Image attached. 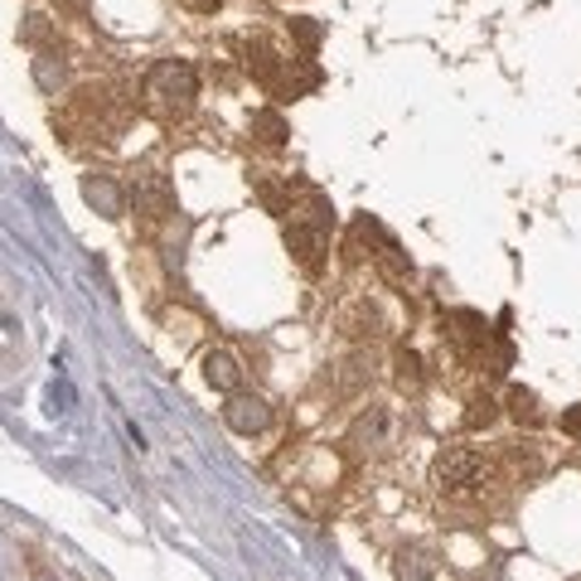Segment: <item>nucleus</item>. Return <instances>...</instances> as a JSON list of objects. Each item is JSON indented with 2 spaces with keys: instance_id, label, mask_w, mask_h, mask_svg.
<instances>
[{
  "instance_id": "nucleus-1",
  "label": "nucleus",
  "mask_w": 581,
  "mask_h": 581,
  "mask_svg": "<svg viewBox=\"0 0 581 581\" xmlns=\"http://www.w3.org/2000/svg\"><path fill=\"white\" fill-rule=\"evenodd\" d=\"M200 98V73L184 59H161L145 73V108L155 116H184Z\"/></svg>"
},
{
  "instance_id": "nucleus-2",
  "label": "nucleus",
  "mask_w": 581,
  "mask_h": 581,
  "mask_svg": "<svg viewBox=\"0 0 581 581\" xmlns=\"http://www.w3.org/2000/svg\"><path fill=\"white\" fill-rule=\"evenodd\" d=\"M431 480L441 485V490H470V485L485 480V466L466 446H446V451L431 460Z\"/></svg>"
},
{
  "instance_id": "nucleus-3",
  "label": "nucleus",
  "mask_w": 581,
  "mask_h": 581,
  "mask_svg": "<svg viewBox=\"0 0 581 581\" xmlns=\"http://www.w3.org/2000/svg\"><path fill=\"white\" fill-rule=\"evenodd\" d=\"M223 421H228L237 436H257V431H267L272 407L262 402L257 393H228V402H223Z\"/></svg>"
},
{
  "instance_id": "nucleus-4",
  "label": "nucleus",
  "mask_w": 581,
  "mask_h": 581,
  "mask_svg": "<svg viewBox=\"0 0 581 581\" xmlns=\"http://www.w3.org/2000/svg\"><path fill=\"white\" fill-rule=\"evenodd\" d=\"M286 247L296 253L300 267L315 272V267H320V253H325V228L300 223V218H286Z\"/></svg>"
},
{
  "instance_id": "nucleus-5",
  "label": "nucleus",
  "mask_w": 581,
  "mask_h": 581,
  "mask_svg": "<svg viewBox=\"0 0 581 581\" xmlns=\"http://www.w3.org/2000/svg\"><path fill=\"white\" fill-rule=\"evenodd\" d=\"M131 200H136L141 214H151V218H165V214H175V190H170V180L165 175H141L136 180V190H131Z\"/></svg>"
},
{
  "instance_id": "nucleus-6",
  "label": "nucleus",
  "mask_w": 581,
  "mask_h": 581,
  "mask_svg": "<svg viewBox=\"0 0 581 581\" xmlns=\"http://www.w3.org/2000/svg\"><path fill=\"white\" fill-rule=\"evenodd\" d=\"M204 378L214 383L218 393H237L243 388V368H237V359L228 349H208L204 354Z\"/></svg>"
},
{
  "instance_id": "nucleus-7",
  "label": "nucleus",
  "mask_w": 581,
  "mask_h": 581,
  "mask_svg": "<svg viewBox=\"0 0 581 581\" xmlns=\"http://www.w3.org/2000/svg\"><path fill=\"white\" fill-rule=\"evenodd\" d=\"M83 200L92 204V208H102V214H108V218H122V208H126V200H122V190H116V184L112 180H83Z\"/></svg>"
},
{
  "instance_id": "nucleus-8",
  "label": "nucleus",
  "mask_w": 581,
  "mask_h": 581,
  "mask_svg": "<svg viewBox=\"0 0 581 581\" xmlns=\"http://www.w3.org/2000/svg\"><path fill=\"white\" fill-rule=\"evenodd\" d=\"M247 69H253L257 83H267L276 92V88H282V73H286V59H276L267 44H253V49H247Z\"/></svg>"
},
{
  "instance_id": "nucleus-9",
  "label": "nucleus",
  "mask_w": 581,
  "mask_h": 581,
  "mask_svg": "<svg viewBox=\"0 0 581 581\" xmlns=\"http://www.w3.org/2000/svg\"><path fill=\"white\" fill-rule=\"evenodd\" d=\"M393 572H398V581H431L436 577V558L427 548H402Z\"/></svg>"
},
{
  "instance_id": "nucleus-10",
  "label": "nucleus",
  "mask_w": 581,
  "mask_h": 581,
  "mask_svg": "<svg viewBox=\"0 0 581 581\" xmlns=\"http://www.w3.org/2000/svg\"><path fill=\"white\" fill-rule=\"evenodd\" d=\"M509 417L519 421V427H538V421H543V412H538V393L513 383L509 388Z\"/></svg>"
},
{
  "instance_id": "nucleus-11",
  "label": "nucleus",
  "mask_w": 581,
  "mask_h": 581,
  "mask_svg": "<svg viewBox=\"0 0 581 581\" xmlns=\"http://www.w3.org/2000/svg\"><path fill=\"white\" fill-rule=\"evenodd\" d=\"M451 335L460 339V345H485V339H490V329H485V320H480V315H475V310H456L451 315Z\"/></svg>"
},
{
  "instance_id": "nucleus-12",
  "label": "nucleus",
  "mask_w": 581,
  "mask_h": 581,
  "mask_svg": "<svg viewBox=\"0 0 581 581\" xmlns=\"http://www.w3.org/2000/svg\"><path fill=\"white\" fill-rule=\"evenodd\" d=\"M253 136L257 141H267V145H282L290 131H286V122L276 112H253Z\"/></svg>"
},
{
  "instance_id": "nucleus-13",
  "label": "nucleus",
  "mask_w": 581,
  "mask_h": 581,
  "mask_svg": "<svg viewBox=\"0 0 581 581\" xmlns=\"http://www.w3.org/2000/svg\"><path fill=\"white\" fill-rule=\"evenodd\" d=\"M398 383L402 388H421V359L412 349H398Z\"/></svg>"
},
{
  "instance_id": "nucleus-14",
  "label": "nucleus",
  "mask_w": 581,
  "mask_h": 581,
  "mask_svg": "<svg viewBox=\"0 0 581 581\" xmlns=\"http://www.w3.org/2000/svg\"><path fill=\"white\" fill-rule=\"evenodd\" d=\"M495 412H499V402H490V398H475V402H470V412H466V427H470V431L490 427Z\"/></svg>"
},
{
  "instance_id": "nucleus-15",
  "label": "nucleus",
  "mask_w": 581,
  "mask_h": 581,
  "mask_svg": "<svg viewBox=\"0 0 581 581\" xmlns=\"http://www.w3.org/2000/svg\"><path fill=\"white\" fill-rule=\"evenodd\" d=\"M34 73H39V83H44V88H59L63 59H59V54H39V59H34Z\"/></svg>"
},
{
  "instance_id": "nucleus-16",
  "label": "nucleus",
  "mask_w": 581,
  "mask_h": 581,
  "mask_svg": "<svg viewBox=\"0 0 581 581\" xmlns=\"http://www.w3.org/2000/svg\"><path fill=\"white\" fill-rule=\"evenodd\" d=\"M290 30H296V39H300L306 49H315V44H320V34H325L315 20H290Z\"/></svg>"
},
{
  "instance_id": "nucleus-17",
  "label": "nucleus",
  "mask_w": 581,
  "mask_h": 581,
  "mask_svg": "<svg viewBox=\"0 0 581 581\" xmlns=\"http://www.w3.org/2000/svg\"><path fill=\"white\" fill-rule=\"evenodd\" d=\"M562 431H567V436H577V441H581V407H572V412H562Z\"/></svg>"
},
{
  "instance_id": "nucleus-18",
  "label": "nucleus",
  "mask_w": 581,
  "mask_h": 581,
  "mask_svg": "<svg viewBox=\"0 0 581 581\" xmlns=\"http://www.w3.org/2000/svg\"><path fill=\"white\" fill-rule=\"evenodd\" d=\"M184 6H190V10H200V16H214V10L223 6V0H184Z\"/></svg>"
}]
</instances>
